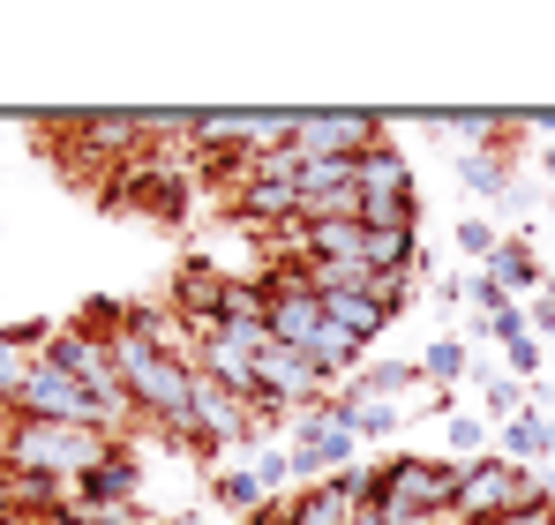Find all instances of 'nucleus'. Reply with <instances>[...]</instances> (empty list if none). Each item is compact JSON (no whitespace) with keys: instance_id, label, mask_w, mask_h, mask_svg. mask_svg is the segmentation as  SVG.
<instances>
[{"instance_id":"obj_16","label":"nucleus","mask_w":555,"mask_h":525,"mask_svg":"<svg viewBox=\"0 0 555 525\" xmlns=\"http://www.w3.org/2000/svg\"><path fill=\"white\" fill-rule=\"evenodd\" d=\"M459 180L473 188V195H488V203H503V195H511V166H503L495 151H465V158H459Z\"/></svg>"},{"instance_id":"obj_7","label":"nucleus","mask_w":555,"mask_h":525,"mask_svg":"<svg viewBox=\"0 0 555 525\" xmlns=\"http://www.w3.org/2000/svg\"><path fill=\"white\" fill-rule=\"evenodd\" d=\"M383 143L369 113H315V120H293V151L300 158H361Z\"/></svg>"},{"instance_id":"obj_5","label":"nucleus","mask_w":555,"mask_h":525,"mask_svg":"<svg viewBox=\"0 0 555 525\" xmlns=\"http://www.w3.org/2000/svg\"><path fill=\"white\" fill-rule=\"evenodd\" d=\"M285 450H293V473H308V488H315V481H331V473H353L361 436H353V428L331 413V398H323V406H300V413H293V443H285Z\"/></svg>"},{"instance_id":"obj_21","label":"nucleus","mask_w":555,"mask_h":525,"mask_svg":"<svg viewBox=\"0 0 555 525\" xmlns=\"http://www.w3.org/2000/svg\"><path fill=\"white\" fill-rule=\"evenodd\" d=\"M459 248L473 262H488L495 256V248H503V233H495V226H488V218H459Z\"/></svg>"},{"instance_id":"obj_17","label":"nucleus","mask_w":555,"mask_h":525,"mask_svg":"<svg viewBox=\"0 0 555 525\" xmlns=\"http://www.w3.org/2000/svg\"><path fill=\"white\" fill-rule=\"evenodd\" d=\"M465 368H473V353H465V338H436V346L421 353V383H465Z\"/></svg>"},{"instance_id":"obj_10","label":"nucleus","mask_w":555,"mask_h":525,"mask_svg":"<svg viewBox=\"0 0 555 525\" xmlns=\"http://www.w3.org/2000/svg\"><path fill=\"white\" fill-rule=\"evenodd\" d=\"M285 525H353V496H346V481L331 473V481L285 496Z\"/></svg>"},{"instance_id":"obj_12","label":"nucleus","mask_w":555,"mask_h":525,"mask_svg":"<svg viewBox=\"0 0 555 525\" xmlns=\"http://www.w3.org/2000/svg\"><path fill=\"white\" fill-rule=\"evenodd\" d=\"M480 270L495 278V293H541V285H548V270H541V256H533L526 241H503Z\"/></svg>"},{"instance_id":"obj_18","label":"nucleus","mask_w":555,"mask_h":525,"mask_svg":"<svg viewBox=\"0 0 555 525\" xmlns=\"http://www.w3.org/2000/svg\"><path fill=\"white\" fill-rule=\"evenodd\" d=\"M443 443H451L459 465H473V458H488V421H480V413H451V421H443Z\"/></svg>"},{"instance_id":"obj_4","label":"nucleus","mask_w":555,"mask_h":525,"mask_svg":"<svg viewBox=\"0 0 555 525\" xmlns=\"http://www.w3.org/2000/svg\"><path fill=\"white\" fill-rule=\"evenodd\" d=\"M331 390H338V383H331L308 353L271 346L263 360H256V398H248V406H256V421H263V413H300V406H323Z\"/></svg>"},{"instance_id":"obj_2","label":"nucleus","mask_w":555,"mask_h":525,"mask_svg":"<svg viewBox=\"0 0 555 525\" xmlns=\"http://www.w3.org/2000/svg\"><path fill=\"white\" fill-rule=\"evenodd\" d=\"M8 413H15V421H53V428H105V413H98L91 390H83L76 375L46 368L38 353H30V368H23V383H15V398H8Z\"/></svg>"},{"instance_id":"obj_20","label":"nucleus","mask_w":555,"mask_h":525,"mask_svg":"<svg viewBox=\"0 0 555 525\" xmlns=\"http://www.w3.org/2000/svg\"><path fill=\"white\" fill-rule=\"evenodd\" d=\"M480 390H488V413H503V421H518V413H533V406H526V383H511V375H488Z\"/></svg>"},{"instance_id":"obj_6","label":"nucleus","mask_w":555,"mask_h":525,"mask_svg":"<svg viewBox=\"0 0 555 525\" xmlns=\"http://www.w3.org/2000/svg\"><path fill=\"white\" fill-rule=\"evenodd\" d=\"M263 323H271V346L308 353V346H315V331H323L331 316H323V293H315L308 278L278 270V278H271V316H263Z\"/></svg>"},{"instance_id":"obj_3","label":"nucleus","mask_w":555,"mask_h":525,"mask_svg":"<svg viewBox=\"0 0 555 525\" xmlns=\"http://www.w3.org/2000/svg\"><path fill=\"white\" fill-rule=\"evenodd\" d=\"M383 473H390V511L405 525H428V518L459 511V488H465L459 458H390Z\"/></svg>"},{"instance_id":"obj_8","label":"nucleus","mask_w":555,"mask_h":525,"mask_svg":"<svg viewBox=\"0 0 555 525\" xmlns=\"http://www.w3.org/2000/svg\"><path fill=\"white\" fill-rule=\"evenodd\" d=\"M76 503H83V511H128V503H135V458H128L120 443L76 481Z\"/></svg>"},{"instance_id":"obj_23","label":"nucleus","mask_w":555,"mask_h":525,"mask_svg":"<svg viewBox=\"0 0 555 525\" xmlns=\"http://www.w3.org/2000/svg\"><path fill=\"white\" fill-rule=\"evenodd\" d=\"M46 525H135L128 511H53Z\"/></svg>"},{"instance_id":"obj_11","label":"nucleus","mask_w":555,"mask_h":525,"mask_svg":"<svg viewBox=\"0 0 555 525\" xmlns=\"http://www.w3.org/2000/svg\"><path fill=\"white\" fill-rule=\"evenodd\" d=\"M488 331H495V346H503V360H511V375H518V383H533V375H541V338H533V323H526L518 308H495V316H488Z\"/></svg>"},{"instance_id":"obj_9","label":"nucleus","mask_w":555,"mask_h":525,"mask_svg":"<svg viewBox=\"0 0 555 525\" xmlns=\"http://www.w3.org/2000/svg\"><path fill=\"white\" fill-rule=\"evenodd\" d=\"M323 316H331V323H338V331H346V338H353L361 353H369L375 338H383V323H390V308H383V300H369L361 285H338V293H323Z\"/></svg>"},{"instance_id":"obj_22","label":"nucleus","mask_w":555,"mask_h":525,"mask_svg":"<svg viewBox=\"0 0 555 525\" xmlns=\"http://www.w3.org/2000/svg\"><path fill=\"white\" fill-rule=\"evenodd\" d=\"M526 323H533V338H555V270H548V285L533 293V316Z\"/></svg>"},{"instance_id":"obj_19","label":"nucleus","mask_w":555,"mask_h":525,"mask_svg":"<svg viewBox=\"0 0 555 525\" xmlns=\"http://www.w3.org/2000/svg\"><path fill=\"white\" fill-rule=\"evenodd\" d=\"M248 473H256V481H263V496H285V481H293V450H285V443H278V450H256V465H248Z\"/></svg>"},{"instance_id":"obj_14","label":"nucleus","mask_w":555,"mask_h":525,"mask_svg":"<svg viewBox=\"0 0 555 525\" xmlns=\"http://www.w3.org/2000/svg\"><path fill=\"white\" fill-rule=\"evenodd\" d=\"M331 413H338L361 443H390V436H398V421H405V413L383 406V398H331Z\"/></svg>"},{"instance_id":"obj_24","label":"nucleus","mask_w":555,"mask_h":525,"mask_svg":"<svg viewBox=\"0 0 555 525\" xmlns=\"http://www.w3.org/2000/svg\"><path fill=\"white\" fill-rule=\"evenodd\" d=\"M541 174H548V180H555V143H548V151H541Z\"/></svg>"},{"instance_id":"obj_15","label":"nucleus","mask_w":555,"mask_h":525,"mask_svg":"<svg viewBox=\"0 0 555 525\" xmlns=\"http://www.w3.org/2000/svg\"><path fill=\"white\" fill-rule=\"evenodd\" d=\"M210 496L225 503V511H241V518H256L271 496H263V481L248 473V465H225V473H210Z\"/></svg>"},{"instance_id":"obj_1","label":"nucleus","mask_w":555,"mask_h":525,"mask_svg":"<svg viewBox=\"0 0 555 525\" xmlns=\"http://www.w3.org/2000/svg\"><path fill=\"white\" fill-rule=\"evenodd\" d=\"M113 450L105 428H53V421H8L0 428V465L38 473V481H83Z\"/></svg>"},{"instance_id":"obj_13","label":"nucleus","mask_w":555,"mask_h":525,"mask_svg":"<svg viewBox=\"0 0 555 525\" xmlns=\"http://www.w3.org/2000/svg\"><path fill=\"white\" fill-rule=\"evenodd\" d=\"M495 458H511V465L541 473V465H548V421H541V413H518V421H503V436H495Z\"/></svg>"}]
</instances>
